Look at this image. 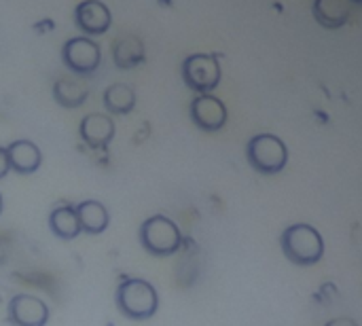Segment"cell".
Instances as JSON below:
<instances>
[{"instance_id":"cell-1","label":"cell","mask_w":362,"mask_h":326,"mask_svg":"<svg viewBox=\"0 0 362 326\" xmlns=\"http://www.w3.org/2000/svg\"><path fill=\"white\" fill-rule=\"evenodd\" d=\"M280 246L284 257L299 267H312L325 257V240L320 231L305 223L286 227L280 235Z\"/></svg>"},{"instance_id":"cell-2","label":"cell","mask_w":362,"mask_h":326,"mask_svg":"<svg viewBox=\"0 0 362 326\" xmlns=\"http://www.w3.org/2000/svg\"><path fill=\"white\" fill-rule=\"evenodd\" d=\"M117 310L129 320H148L157 314L159 295L155 286L142 278H129L119 284L115 295Z\"/></svg>"},{"instance_id":"cell-3","label":"cell","mask_w":362,"mask_h":326,"mask_svg":"<svg viewBox=\"0 0 362 326\" xmlns=\"http://www.w3.org/2000/svg\"><path fill=\"white\" fill-rule=\"evenodd\" d=\"M140 244L153 257H172L182 246V233L172 219L155 214L142 223Z\"/></svg>"},{"instance_id":"cell-4","label":"cell","mask_w":362,"mask_h":326,"mask_svg":"<svg viewBox=\"0 0 362 326\" xmlns=\"http://www.w3.org/2000/svg\"><path fill=\"white\" fill-rule=\"evenodd\" d=\"M246 159L259 174H278L288 161L286 144L274 134H259L246 146Z\"/></svg>"},{"instance_id":"cell-5","label":"cell","mask_w":362,"mask_h":326,"mask_svg":"<svg viewBox=\"0 0 362 326\" xmlns=\"http://www.w3.org/2000/svg\"><path fill=\"white\" fill-rule=\"evenodd\" d=\"M64 66L76 76H91L102 64V51L95 40L89 36H74L62 47Z\"/></svg>"},{"instance_id":"cell-6","label":"cell","mask_w":362,"mask_h":326,"mask_svg":"<svg viewBox=\"0 0 362 326\" xmlns=\"http://www.w3.org/2000/svg\"><path fill=\"white\" fill-rule=\"evenodd\" d=\"M182 78L197 93H212L221 83V64L216 55L193 53L182 62Z\"/></svg>"},{"instance_id":"cell-7","label":"cell","mask_w":362,"mask_h":326,"mask_svg":"<svg viewBox=\"0 0 362 326\" xmlns=\"http://www.w3.org/2000/svg\"><path fill=\"white\" fill-rule=\"evenodd\" d=\"M6 314L13 326H45L49 322L47 303L32 295H15L8 301Z\"/></svg>"},{"instance_id":"cell-8","label":"cell","mask_w":362,"mask_h":326,"mask_svg":"<svg viewBox=\"0 0 362 326\" xmlns=\"http://www.w3.org/2000/svg\"><path fill=\"white\" fill-rule=\"evenodd\" d=\"M191 119L204 132H218L227 123V108L216 95L199 93L191 102Z\"/></svg>"},{"instance_id":"cell-9","label":"cell","mask_w":362,"mask_h":326,"mask_svg":"<svg viewBox=\"0 0 362 326\" xmlns=\"http://www.w3.org/2000/svg\"><path fill=\"white\" fill-rule=\"evenodd\" d=\"M74 23L85 36H100L108 32L112 15L102 0H83L74 8Z\"/></svg>"},{"instance_id":"cell-10","label":"cell","mask_w":362,"mask_h":326,"mask_svg":"<svg viewBox=\"0 0 362 326\" xmlns=\"http://www.w3.org/2000/svg\"><path fill=\"white\" fill-rule=\"evenodd\" d=\"M78 134L91 149H104L115 138V123L108 115L91 112V115L83 117Z\"/></svg>"},{"instance_id":"cell-11","label":"cell","mask_w":362,"mask_h":326,"mask_svg":"<svg viewBox=\"0 0 362 326\" xmlns=\"http://www.w3.org/2000/svg\"><path fill=\"white\" fill-rule=\"evenodd\" d=\"M6 153H8L11 170L21 176L34 174L42 163V153L32 140H15L6 146Z\"/></svg>"},{"instance_id":"cell-12","label":"cell","mask_w":362,"mask_h":326,"mask_svg":"<svg viewBox=\"0 0 362 326\" xmlns=\"http://www.w3.org/2000/svg\"><path fill=\"white\" fill-rule=\"evenodd\" d=\"M146 53H144V45L138 36L134 34H125L115 38L112 42V62L117 68L121 70H132L136 66H140L144 62Z\"/></svg>"},{"instance_id":"cell-13","label":"cell","mask_w":362,"mask_h":326,"mask_svg":"<svg viewBox=\"0 0 362 326\" xmlns=\"http://www.w3.org/2000/svg\"><path fill=\"white\" fill-rule=\"evenodd\" d=\"M76 214H78V221H81V229L83 233H89V235H100L108 229V223H110V216H108V210L104 204L95 202V199H85L76 206Z\"/></svg>"},{"instance_id":"cell-14","label":"cell","mask_w":362,"mask_h":326,"mask_svg":"<svg viewBox=\"0 0 362 326\" xmlns=\"http://www.w3.org/2000/svg\"><path fill=\"white\" fill-rule=\"evenodd\" d=\"M49 229L55 238L59 240H74L83 233L81 229V221L76 214V208L72 206H57L55 210H51L49 214Z\"/></svg>"},{"instance_id":"cell-15","label":"cell","mask_w":362,"mask_h":326,"mask_svg":"<svg viewBox=\"0 0 362 326\" xmlns=\"http://www.w3.org/2000/svg\"><path fill=\"white\" fill-rule=\"evenodd\" d=\"M53 100L62 108H78L87 102L89 89L81 81H70V78H57L53 83Z\"/></svg>"},{"instance_id":"cell-16","label":"cell","mask_w":362,"mask_h":326,"mask_svg":"<svg viewBox=\"0 0 362 326\" xmlns=\"http://www.w3.org/2000/svg\"><path fill=\"white\" fill-rule=\"evenodd\" d=\"M348 11L346 0H314V17L329 30L341 28L348 21Z\"/></svg>"},{"instance_id":"cell-17","label":"cell","mask_w":362,"mask_h":326,"mask_svg":"<svg viewBox=\"0 0 362 326\" xmlns=\"http://www.w3.org/2000/svg\"><path fill=\"white\" fill-rule=\"evenodd\" d=\"M104 108L112 115H129L136 108V93L125 83H115L104 91Z\"/></svg>"},{"instance_id":"cell-18","label":"cell","mask_w":362,"mask_h":326,"mask_svg":"<svg viewBox=\"0 0 362 326\" xmlns=\"http://www.w3.org/2000/svg\"><path fill=\"white\" fill-rule=\"evenodd\" d=\"M11 172V161H8V153L4 146H0V180Z\"/></svg>"},{"instance_id":"cell-19","label":"cell","mask_w":362,"mask_h":326,"mask_svg":"<svg viewBox=\"0 0 362 326\" xmlns=\"http://www.w3.org/2000/svg\"><path fill=\"white\" fill-rule=\"evenodd\" d=\"M325 326H358V322H356L354 318L341 316V318H333V320H329Z\"/></svg>"},{"instance_id":"cell-20","label":"cell","mask_w":362,"mask_h":326,"mask_svg":"<svg viewBox=\"0 0 362 326\" xmlns=\"http://www.w3.org/2000/svg\"><path fill=\"white\" fill-rule=\"evenodd\" d=\"M0 214H2V195H0Z\"/></svg>"},{"instance_id":"cell-21","label":"cell","mask_w":362,"mask_h":326,"mask_svg":"<svg viewBox=\"0 0 362 326\" xmlns=\"http://www.w3.org/2000/svg\"><path fill=\"white\" fill-rule=\"evenodd\" d=\"M352 2H356V4H362V0H352Z\"/></svg>"}]
</instances>
